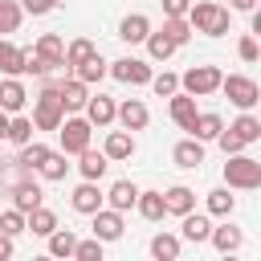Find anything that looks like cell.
Wrapping results in <instances>:
<instances>
[{"label": "cell", "instance_id": "obj_21", "mask_svg": "<svg viewBox=\"0 0 261 261\" xmlns=\"http://www.w3.org/2000/svg\"><path fill=\"white\" fill-rule=\"evenodd\" d=\"M220 126H224V118H220L216 110H196V118H192V130H188V135H196L200 143H208V139H216V135H220Z\"/></svg>", "mask_w": 261, "mask_h": 261}, {"label": "cell", "instance_id": "obj_15", "mask_svg": "<svg viewBox=\"0 0 261 261\" xmlns=\"http://www.w3.org/2000/svg\"><path fill=\"white\" fill-rule=\"evenodd\" d=\"M82 110H86L90 126H110V122H114V110H118V106H114V98H106V94H90Z\"/></svg>", "mask_w": 261, "mask_h": 261}, {"label": "cell", "instance_id": "obj_48", "mask_svg": "<svg viewBox=\"0 0 261 261\" xmlns=\"http://www.w3.org/2000/svg\"><path fill=\"white\" fill-rule=\"evenodd\" d=\"M232 8H237V12H253V8H257V0H232Z\"/></svg>", "mask_w": 261, "mask_h": 261}, {"label": "cell", "instance_id": "obj_26", "mask_svg": "<svg viewBox=\"0 0 261 261\" xmlns=\"http://www.w3.org/2000/svg\"><path fill=\"white\" fill-rule=\"evenodd\" d=\"M179 228H184V241L200 245V241H208V232H212V220H208L204 212H196V208H192V212H184V224H179Z\"/></svg>", "mask_w": 261, "mask_h": 261}, {"label": "cell", "instance_id": "obj_9", "mask_svg": "<svg viewBox=\"0 0 261 261\" xmlns=\"http://www.w3.org/2000/svg\"><path fill=\"white\" fill-rule=\"evenodd\" d=\"M110 65V77L126 82V86H147L151 82V65L139 61V57H118V61H106Z\"/></svg>", "mask_w": 261, "mask_h": 261}, {"label": "cell", "instance_id": "obj_40", "mask_svg": "<svg viewBox=\"0 0 261 261\" xmlns=\"http://www.w3.org/2000/svg\"><path fill=\"white\" fill-rule=\"evenodd\" d=\"M163 33H167L175 45H184V41L192 37V24H188V16H163Z\"/></svg>", "mask_w": 261, "mask_h": 261}, {"label": "cell", "instance_id": "obj_27", "mask_svg": "<svg viewBox=\"0 0 261 261\" xmlns=\"http://www.w3.org/2000/svg\"><path fill=\"white\" fill-rule=\"evenodd\" d=\"M20 184H33V171H29L24 163H16V159H0V188L12 192V188H20Z\"/></svg>", "mask_w": 261, "mask_h": 261}, {"label": "cell", "instance_id": "obj_41", "mask_svg": "<svg viewBox=\"0 0 261 261\" xmlns=\"http://www.w3.org/2000/svg\"><path fill=\"white\" fill-rule=\"evenodd\" d=\"M147 86H151V90H155V94H159V98H171V94H175V90H179V77H175V73H167V69H163V73H151V82H147Z\"/></svg>", "mask_w": 261, "mask_h": 261}, {"label": "cell", "instance_id": "obj_47", "mask_svg": "<svg viewBox=\"0 0 261 261\" xmlns=\"http://www.w3.org/2000/svg\"><path fill=\"white\" fill-rule=\"evenodd\" d=\"M8 257H12V237L0 232V261H8Z\"/></svg>", "mask_w": 261, "mask_h": 261}, {"label": "cell", "instance_id": "obj_38", "mask_svg": "<svg viewBox=\"0 0 261 261\" xmlns=\"http://www.w3.org/2000/svg\"><path fill=\"white\" fill-rule=\"evenodd\" d=\"M73 245H77V237L69 228H53L49 232V257H73Z\"/></svg>", "mask_w": 261, "mask_h": 261}, {"label": "cell", "instance_id": "obj_31", "mask_svg": "<svg viewBox=\"0 0 261 261\" xmlns=\"http://www.w3.org/2000/svg\"><path fill=\"white\" fill-rule=\"evenodd\" d=\"M73 77H77V82H86V86H94V82H102V77H106V61H102V53H94V57H86L82 65H73Z\"/></svg>", "mask_w": 261, "mask_h": 261}, {"label": "cell", "instance_id": "obj_32", "mask_svg": "<svg viewBox=\"0 0 261 261\" xmlns=\"http://www.w3.org/2000/svg\"><path fill=\"white\" fill-rule=\"evenodd\" d=\"M41 184L33 179V184H20V188H12V208H20V212H33L37 204H41Z\"/></svg>", "mask_w": 261, "mask_h": 261}, {"label": "cell", "instance_id": "obj_28", "mask_svg": "<svg viewBox=\"0 0 261 261\" xmlns=\"http://www.w3.org/2000/svg\"><path fill=\"white\" fill-rule=\"evenodd\" d=\"M135 208H139L143 220H163V216H167V208H163V192H139V196H135Z\"/></svg>", "mask_w": 261, "mask_h": 261}, {"label": "cell", "instance_id": "obj_12", "mask_svg": "<svg viewBox=\"0 0 261 261\" xmlns=\"http://www.w3.org/2000/svg\"><path fill=\"white\" fill-rule=\"evenodd\" d=\"M57 94H61L65 114H77V110L86 106V98H90V86L77 82V77H61V82H57Z\"/></svg>", "mask_w": 261, "mask_h": 261}, {"label": "cell", "instance_id": "obj_46", "mask_svg": "<svg viewBox=\"0 0 261 261\" xmlns=\"http://www.w3.org/2000/svg\"><path fill=\"white\" fill-rule=\"evenodd\" d=\"M192 0H163V16H184Z\"/></svg>", "mask_w": 261, "mask_h": 261}, {"label": "cell", "instance_id": "obj_1", "mask_svg": "<svg viewBox=\"0 0 261 261\" xmlns=\"http://www.w3.org/2000/svg\"><path fill=\"white\" fill-rule=\"evenodd\" d=\"M188 24H192V33H204V37H224L228 33V8L224 4H216V0H192L188 4Z\"/></svg>", "mask_w": 261, "mask_h": 261}, {"label": "cell", "instance_id": "obj_42", "mask_svg": "<svg viewBox=\"0 0 261 261\" xmlns=\"http://www.w3.org/2000/svg\"><path fill=\"white\" fill-rule=\"evenodd\" d=\"M0 232H8V237H20V232H24V212H20V208H8V212H0Z\"/></svg>", "mask_w": 261, "mask_h": 261}, {"label": "cell", "instance_id": "obj_34", "mask_svg": "<svg viewBox=\"0 0 261 261\" xmlns=\"http://www.w3.org/2000/svg\"><path fill=\"white\" fill-rule=\"evenodd\" d=\"M98 49H94V41L90 37H73L69 45H65V69H73V65H82L86 57H94Z\"/></svg>", "mask_w": 261, "mask_h": 261}, {"label": "cell", "instance_id": "obj_18", "mask_svg": "<svg viewBox=\"0 0 261 261\" xmlns=\"http://www.w3.org/2000/svg\"><path fill=\"white\" fill-rule=\"evenodd\" d=\"M163 208H167L171 216H184V212L196 208V192H192L188 184H171V188L163 192Z\"/></svg>", "mask_w": 261, "mask_h": 261}, {"label": "cell", "instance_id": "obj_7", "mask_svg": "<svg viewBox=\"0 0 261 261\" xmlns=\"http://www.w3.org/2000/svg\"><path fill=\"white\" fill-rule=\"evenodd\" d=\"M220 90H224L228 102L241 106V110H253L257 98H261V90H257V82H253L249 73H228V77H220Z\"/></svg>", "mask_w": 261, "mask_h": 261}, {"label": "cell", "instance_id": "obj_33", "mask_svg": "<svg viewBox=\"0 0 261 261\" xmlns=\"http://www.w3.org/2000/svg\"><path fill=\"white\" fill-rule=\"evenodd\" d=\"M175 49H179V45H175V41H171V37H167L163 29H155V33H147V53H151L155 61H167V57H171Z\"/></svg>", "mask_w": 261, "mask_h": 261}, {"label": "cell", "instance_id": "obj_22", "mask_svg": "<svg viewBox=\"0 0 261 261\" xmlns=\"http://www.w3.org/2000/svg\"><path fill=\"white\" fill-rule=\"evenodd\" d=\"M171 159H175L179 167H200V163H204V143H200L196 135H188V139H179V143H175Z\"/></svg>", "mask_w": 261, "mask_h": 261}, {"label": "cell", "instance_id": "obj_25", "mask_svg": "<svg viewBox=\"0 0 261 261\" xmlns=\"http://www.w3.org/2000/svg\"><path fill=\"white\" fill-rule=\"evenodd\" d=\"M208 241L216 245V253H237V249H241V228L224 216V224H216V228L208 232Z\"/></svg>", "mask_w": 261, "mask_h": 261}, {"label": "cell", "instance_id": "obj_6", "mask_svg": "<svg viewBox=\"0 0 261 261\" xmlns=\"http://www.w3.org/2000/svg\"><path fill=\"white\" fill-rule=\"evenodd\" d=\"M57 130H61V151H65V155L86 151V147H90V135H94L90 118H82V114H65Z\"/></svg>", "mask_w": 261, "mask_h": 261}, {"label": "cell", "instance_id": "obj_35", "mask_svg": "<svg viewBox=\"0 0 261 261\" xmlns=\"http://www.w3.org/2000/svg\"><path fill=\"white\" fill-rule=\"evenodd\" d=\"M45 155H49V147H45V143H33V139H29V143H20V147H16V155H12V159H16V163H24L29 171H37Z\"/></svg>", "mask_w": 261, "mask_h": 261}, {"label": "cell", "instance_id": "obj_39", "mask_svg": "<svg viewBox=\"0 0 261 261\" xmlns=\"http://www.w3.org/2000/svg\"><path fill=\"white\" fill-rule=\"evenodd\" d=\"M20 16H24L20 0H0V33H16L20 29Z\"/></svg>", "mask_w": 261, "mask_h": 261}, {"label": "cell", "instance_id": "obj_5", "mask_svg": "<svg viewBox=\"0 0 261 261\" xmlns=\"http://www.w3.org/2000/svg\"><path fill=\"white\" fill-rule=\"evenodd\" d=\"M220 69L216 65H192L184 77H179V90H188L192 98H208V94H216L220 90Z\"/></svg>", "mask_w": 261, "mask_h": 261}, {"label": "cell", "instance_id": "obj_30", "mask_svg": "<svg viewBox=\"0 0 261 261\" xmlns=\"http://www.w3.org/2000/svg\"><path fill=\"white\" fill-rule=\"evenodd\" d=\"M151 257L155 261H175L179 257V237L175 232H155L151 237Z\"/></svg>", "mask_w": 261, "mask_h": 261}, {"label": "cell", "instance_id": "obj_37", "mask_svg": "<svg viewBox=\"0 0 261 261\" xmlns=\"http://www.w3.org/2000/svg\"><path fill=\"white\" fill-rule=\"evenodd\" d=\"M4 139H8L12 147H20V143H29V139H33V118H24V114L16 110V114L8 118V135H4Z\"/></svg>", "mask_w": 261, "mask_h": 261}, {"label": "cell", "instance_id": "obj_44", "mask_svg": "<svg viewBox=\"0 0 261 261\" xmlns=\"http://www.w3.org/2000/svg\"><path fill=\"white\" fill-rule=\"evenodd\" d=\"M237 57H241V61H257V57H261V45H257V33H245V37L237 41Z\"/></svg>", "mask_w": 261, "mask_h": 261}, {"label": "cell", "instance_id": "obj_20", "mask_svg": "<svg viewBox=\"0 0 261 261\" xmlns=\"http://www.w3.org/2000/svg\"><path fill=\"white\" fill-rule=\"evenodd\" d=\"M147 33H151V20H147L143 12H126V16L118 20V37H122L126 45H139V41H147Z\"/></svg>", "mask_w": 261, "mask_h": 261}, {"label": "cell", "instance_id": "obj_36", "mask_svg": "<svg viewBox=\"0 0 261 261\" xmlns=\"http://www.w3.org/2000/svg\"><path fill=\"white\" fill-rule=\"evenodd\" d=\"M232 208H237L232 188H212V192H208V212H212V216H232Z\"/></svg>", "mask_w": 261, "mask_h": 261}, {"label": "cell", "instance_id": "obj_24", "mask_svg": "<svg viewBox=\"0 0 261 261\" xmlns=\"http://www.w3.org/2000/svg\"><path fill=\"white\" fill-rule=\"evenodd\" d=\"M57 228V212L53 208H45V204H37L33 212H24V232H37V237H49Z\"/></svg>", "mask_w": 261, "mask_h": 261}, {"label": "cell", "instance_id": "obj_16", "mask_svg": "<svg viewBox=\"0 0 261 261\" xmlns=\"http://www.w3.org/2000/svg\"><path fill=\"white\" fill-rule=\"evenodd\" d=\"M102 155H106L110 163L130 159V155H135V135H130V130H110L106 143H102Z\"/></svg>", "mask_w": 261, "mask_h": 261}, {"label": "cell", "instance_id": "obj_45", "mask_svg": "<svg viewBox=\"0 0 261 261\" xmlns=\"http://www.w3.org/2000/svg\"><path fill=\"white\" fill-rule=\"evenodd\" d=\"M61 0H20V8L24 12H33V16H45V12H53Z\"/></svg>", "mask_w": 261, "mask_h": 261}, {"label": "cell", "instance_id": "obj_17", "mask_svg": "<svg viewBox=\"0 0 261 261\" xmlns=\"http://www.w3.org/2000/svg\"><path fill=\"white\" fill-rule=\"evenodd\" d=\"M135 196H139V184H130V179H114V184L102 192V200H106L110 208H118V212L135 208Z\"/></svg>", "mask_w": 261, "mask_h": 261}, {"label": "cell", "instance_id": "obj_23", "mask_svg": "<svg viewBox=\"0 0 261 261\" xmlns=\"http://www.w3.org/2000/svg\"><path fill=\"white\" fill-rule=\"evenodd\" d=\"M106 167H110V159H106L102 151H94V147L77 151V171H82V179H102Z\"/></svg>", "mask_w": 261, "mask_h": 261}, {"label": "cell", "instance_id": "obj_13", "mask_svg": "<svg viewBox=\"0 0 261 261\" xmlns=\"http://www.w3.org/2000/svg\"><path fill=\"white\" fill-rule=\"evenodd\" d=\"M167 114H171V122H175L179 130H192V118H196V98H192L188 90H175V94H171V102H167Z\"/></svg>", "mask_w": 261, "mask_h": 261}, {"label": "cell", "instance_id": "obj_3", "mask_svg": "<svg viewBox=\"0 0 261 261\" xmlns=\"http://www.w3.org/2000/svg\"><path fill=\"white\" fill-rule=\"evenodd\" d=\"M257 139H261V118H257L253 110H241V118H232V122L220 126V135H216V143H220L224 155H237V151H245V147L257 143Z\"/></svg>", "mask_w": 261, "mask_h": 261}, {"label": "cell", "instance_id": "obj_2", "mask_svg": "<svg viewBox=\"0 0 261 261\" xmlns=\"http://www.w3.org/2000/svg\"><path fill=\"white\" fill-rule=\"evenodd\" d=\"M41 77L45 82H41V94L33 102V126L37 130H57L61 118H65V106H61V94H57V82L61 77H49V73H41Z\"/></svg>", "mask_w": 261, "mask_h": 261}, {"label": "cell", "instance_id": "obj_10", "mask_svg": "<svg viewBox=\"0 0 261 261\" xmlns=\"http://www.w3.org/2000/svg\"><path fill=\"white\" fill-rule=\"evenodd\" d=\"M90 216H94V237H98L102 245H106V241H118V237H122V228H126L118 208H106V204H102V208H98V212H90Z\"/></svg>", "mask_w": 261, "mask_h": 261}, {"label": "cell", "instance_id": "obj_4", "mask_svg": "<svg viewBox=\"0 0 261 261\" xmlns=\"http://www.w3.org/2000/svg\"><path fill=\"white\" fill-rule=\"evenodd\" d=\"M224 184L228 188H237V192H253V188H261V159H253V155H228V163H224Z\"/></svg>", "mask_w": 261, "mask_h": 261}, {"label": "cell", "instance_id": "obj_14", "mask_svg": "<svg viewBox=\"0 0 261 261\" xmlns=\"http://www.w3.org/2000/svg\"><path fill=\"white\" fill-rule=\"evenodd\" d=\"M69 204H73V212H82V216L98 212V208H102V192H98V179H82V184L73 188Z\"/></svg>", "mask_w": 261, "mask_h": 261}, {"label": "cell", "instance_id": "obj_8", "mask_svg": "<svg viewBox=\"0 0 261 261\" xmlns=\"http://www.w3.org/2000/svg\"><path fill=\"white\" fill-rule=\"evenodd\" d=\"M33 53H37V61L45 65V73H49V69H65V41H61L57 33H41L37 45H33Z\"/></svg>", "mask_w": 261, "mask_h": 261}, {"label": "cell", "instance_id": "obj_19", "mask_svg": "<svg viewBox=\"0 0 261 261\" xmlns=\"http://www.w3.org/2000/svg\"><path fill=\"white\" fill-rule=\"evenodd\" d=\"M24 102H29V94H24V82L8 73V77L0 82V110H4V114H16Z\"/></svg>", "mask_w": 261, "mask_h": 261}, {"label": "cell", "instance_id": "obj_49", "mask_svg": "<svg viewBox=\"0 0 261 261\" xmlns=\"http://www.w3.org/2000/svg\"><path fill=\"white\" fill-rule=\"evenodd\" d=\"M4 135H8V114L0 110V139H4Z\"/></svg>", "mask_w": 261, "mask_h": 261}, {"label": "cell", "instance_id": "obj_29", "mask_svg": "<svg viewBox=\"0 0 261 261\" xmlns=\"http://www.w3.org/2000/svg\"><path fill=\"white\" fill-rule=\"evenodd\" d=\"M65 159H69L65 151H49V155L41 159V167H37V171H41V179H49V184L65 179V171H69V163H65Z\"/></svg>", "mask_w": 261, "mask_h": 261}, {"label": "cell", "instance_id": "obj_11", "mask_svg": "<svg viewBox=\"0 0 261 261\" xmlns=\"http://www.w3.org/2000/svg\"><path fill=\"white\" fill-rule=\"evenodd\" d=\"M114 118L122 122V130H143V126L151 122V110H147L143 98H126V102L114 110Z\"/></svg>", "mask_w": 261, "mask_h": 261}, {"label": "cell", "instance_id": "obj_43", "mask_svg": "<svg viewBox=\"0 0 261 261\" xmlns=\"http://www.w3.org/2000/svg\"><path fill=\"white\" fill-rule=\"evenodd\" d=\"M73 257H77V261H102V241H98V237L77 241V245H73Z\"/></svg>", "mask_w": 261, "mask_h": 261}]
</instances>
